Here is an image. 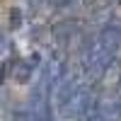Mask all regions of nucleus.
I'll return each instance as SVG.
<instances>
[{
    "mask_svg": "<svg viewBox=\"0 0 121 121\" xmlns=\"http://www.w3.org/2000/svg\"><path fill=\"white\" fill-rule=\"evenodd\" d=\"M51 34H53V39H58V41H68V39H73L75 34H80V24L75 19H63V22H58V24L51 27Z\"/></svg>",
    "mask_w": 121,
    "mask_h": 121,
    "instance_id": "2",
    "label": "nucleus"
},
{
    "mask_svg": "<svg viewBox=\"0 0 121 121\" xmlns=\"http://www.w3.org/2000/svg\"><path fill=\"white\" fill-rule=\"evenodd\" d=\"M10 27H12V29H19V27H22V10H19V7H12V10H10Z\"/></svg>",
    "mask_w": 121,
    "mask_h": 121,
    "instance_id": "3",
    "label": "nucleus"
},
{
    "mask_svg": "<svg viewBox=\"0 0 121 121\" xmlns=\"http://www.w3.org/2000/svg\"><path fill=\"white\" fill-rule=\"evenodd\" d=\"M7 53V36L3 34V29H0V56Z\"/></svg>",
    "mask_w": 121,
    "mask_h": 121,
    "instance_id": "4",
    "label": "nucleus"
},
{
    "mask_svg": "<svg viewBox=\"0 0 121 121\" xmlns=\"http://www.w3.org/2000/svg\"><path fill=\"white\" fill-rule=\"evenodd\" d=\"M36 68H39V56H32V58H27V60H19V63L15 65V80H17L19 85L29 82Z\"/></svg>",
    "mask_w": 121,
    "mask_h": 121,
    "instance_id": "1",
    "label": "nucleus"
}]
</instances>
